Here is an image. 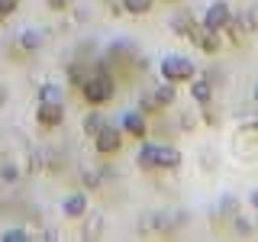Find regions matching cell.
I'll return each mask as SVG.
<instances>
[{
	"mask_svg": "<svg viewBox=\"0 0 258 242\" xmlns=\"http://www.w3.org/2000/svg\"><path fill=\"white\" fill-rule=\"evenodd\" d=\"M248 204H252V207H255V210H258V188H255V191H252V194H248Z\"/></svg>",
	"mask_w": 258,
	"mask_h": 242,
	"instance_id": "484cf974",
	"label": "cell"
},
{
	"mask_svg": "<svg viewBox=\"0 0 258 242\" xmlns=\"http://www.w3.org/2000/svg\"><path fill=\"white\" fill-rule=\"evenodd\" d=\"M61 213L68 216V220H81V216L87 213V194H84V191L68 194V197L61 200Z\"/></svg>",
	"mask_w": 258,
	"mask_h": 242,
	"instance_id": "ba28073f",
	"label": "cell"
},
{
	"mask_svg": "<svg viewBox=\"0 0 258 242\" xmlns=\"http://www.w3.org/2000/svg\"><path fill=\"white\" fill-rule=\"evenodd\" d=\"M152 97L158 100V107L165 110V107H171V103L177 100V84H171V81H165V84H158L155 91H152Z\"/></svg>",
	"mask_w": 258,
	"mask_h": 242,
	"instance_id": "7c38bea8",
	"label": "cell"
},
{
	"mask_svg": "<svg viewBox=\"0 0 258 242\" xmlns=\"http://www.w3.org/2000/svg\"><path fill=\"white\" fill-rule=\"evenodd\" d=\"M84 188H91V191L103 188V171H97V168H87V171H84Z\"/></svg>",
	"mask_w": 258,
	"mask_h": 242,
	"instance_id": "e0dca14e",
	"label": "cell"
},
{
	"mask_svg": "<svg viewBox=\"0 0 258 242\" xmlns=\"http://www.w3.org/2000/svg\"><path fill=\"white\" fill-rule=\"evenodd\" d=\"M158 75L161 81H171V84H181V81H194L197 78V65L184 55H165L158 65Z\"/></svg>",
	"mask_w": 258,
	"mask_h": 242,
	"instance_id": "3957f363",
	"label": "cell"
},
{
	"mask_svg": "<svg viewBox=\"0 0 258 242\" xmlns=\"http://www.w3.org/2000/svg\"><path fill=\"white\" fill-rule=\"evenodd\" d=\"M103 123H107V119H103V113H97V110H94V113H87V116H84V133L94 139V136L103 129Z\"/></svg>",
	"mask_w": 258,
	"mask_h": 242,
	"instance_id": "5bb4252c",
	"label": "cell"
},
{
	"mask_svg": "<svg viewBox=\"0 0 258 242\" xmlns=\"http://www.w3.org/2000/svg\"><path fill=\"white\" fill-rule=\"evenodd\" d=\"M119 145H123V129H116L113 123H103V129L94 136V149L100 155H113V152H119Z\"/></svg>",
	"mask_w": 258,
	"mask_h": 242,
	"instance_id": "5b68a950",
	"label": "cell"
},
{
	"mask_svg": "<svg viewBox=\"0 0 258 242\" xmlns=\"http://www.w3.org/2000/svg\"><path fill=\"white\" fill-rule=\"evenodd\" d=\"M16 4H20V0H0V20H4V16H10L16 10Z\"/></svg>",
	"mask_w": 258,
	"mask_h": 242,
	"instance_id": "cb8c5ba5",
	"label": "cell"
},
{
	"mask_svg": "<svg viewBox=\"0 0 258 242\" xmlns=\"http://www.w3.org/2000/svg\"><path fill=\"white\" fill-rule=\"evenodd\" d=\"M39 100H61V87L58 84H42V91H39Z\"/></svg>",
	"mask_w": 258,
	"mask_h": 242,
	"instance_id": "d6986e66",
	"label": "cell"
},
{
	"mask_svg": "<svg viewBox=\"0 0 258 242\" xmlns=\"http://www.w3.org/2000/svg\"><path fill=\"white\" fill-rule=\"evenodd\" d=\"M0 239H4V242H26L29 232L26 229H7V232H0Z\"/></svg>",
	"mask_w": 258,
	"mask_h": 242,
	"instance_id": "7402d4cb",
	"label": "cell"
},
{
	"mask_svg": "<svg viewBox=\"0 0 258 242\" xmlns=\"http://www.w3.org/2000/svg\"><path fill=\"white\" fill-rule=\"evenodd\" d=\"M0 177H4L7 184H13V181H20V168L13 165V161H4L0 165Z\"/></svg>",
	"mask_w": 258,
	"mask_h": 242,
	"instance_id": "ac0fdd59",
	"label": "cell"
},
{
	"mask_svg": "<svg viewBox=\"0 0 258 242\" xmlns=\"http://www.w3.org/2000/svg\"><path fill=\"white\" fill-rule=\"evenodd\" d=\"M136 161L145 171H174V168L184 165V155H181V149L165 145V142H142Z\"/></svg>",
	"mask_w": 258,
	"mask_h": 242,
	"instance_id": "6da1fadb",
	"label": "cell"
},
{
	"mask_svg": "<svg viewBox=\"0 0 258 242\" xmlns=\"http://www.w3.org/2000/svg\"><path fill=\"white\" fill-rule=\"evenodd\" d=\"M152 7H155V0H123V10L129 16H145Z\"/></svg>",
	"mask_w": 258,
	"mask_h": 242,
	"instance_id": "4fadbf2b",
	"label": "cell"
},
{
	"mask_svg": "<svg viewBox=\"0 0 258 242\" xmlns=\"http://www.w3.org/2000/svg\"><path fill=\"white\" fill-rule=\"evenodd\" d=\"M194 23H197V20H194V16H190V13H177V16H174V20H171V29H174V32H181V36H187V32H190V26H194Z\"/></svg>",
	"mask_w": 258,
	"mask_h": 242,
	"instance_id": "9a60e30c",
	"label": "cell"
},
{
	"mask_svg": "<svg viewBox=\"0 0 258 242\" xmlns=\"http://www.w3.org/2000/svg\"><path fill=\"white\" fill-rule=\"evenodd\" d=\"M36 119L42 129H55L64 123V103L61 100H39V110H36Z\"/></svg>",
	"mask_w": 258,
	"mask_h": 242,
	"instance_id": "8992f818",
	"label": "cell"
},
{
	"mask_svg": "<svg viewBox=\"0 0 258 242\" xmlns=\"http://www.w3.org/2000/svg\"><path fill=\"white\" fill-rule=\"evenodd\" d=\"M236 20L242 23V29H245V32H255L258 29V7H248V10L242 13V16H236Z\"/></svg>",
	"mask_w": 258,
	"mask_h": 242,
	"instance_id": "2e32d148",
	"label": "cell"
},
{
	"mask_svg": "<svg viewBox=\"0 0 258 242\" xmlns=\"http://www.w3.org/2000/svg\"><path fill=\"white\" fill-rule=\"evenodd\" d=\"M255 100H258V84H255Z\"/></svg>",
	"mask_w": 258,
	"mask_h": 242,
	"instance_id": "4316f807",
	"label": "cell"
},
{
	"mask_svg": "<svg viewBox=\"0 0 258 242\" xmlns=\"http://www.w3.org/2000/svg\"><path fill=\"white\" fill-rule=\"evenodd\" d=\"M48 7H52V10H64V7H68V0H45Z\"/></svg>",
	"mask_w": 258,
	"mask_h": 242,
	"instance_id": "d4e9b609",
	"label": "cell"
},
{
	"mask_svg": "<svg viewBox=\"0 0 258 242\" xmlns=\"http://www.w3.org/2000/svg\"><path fill=\"white\" fill-rule=\"evenodd\" d=\"M190 97L197 107H210L213 103V84H210L207 78H194L190 81Z\"/></svg>",
	"mask_w": 258,
	"mask_h": 242,
	"instance_id": "30bf717a",
	"label": "cell"
},
{
	"mask_svg": "<svg viewBox=\"0 0 258 242\" xmlns=\"http://www.w3.org/2000/svg\"><path fill=\"white\" fill-rule=\"evenodd\" d=\"M200 23H204L207 29H226L232 23V7L226 4V0H213V4L204 10V16H200Z\"/></svg>",
	"mask_w": 258,
	"mask_h": 242,
	"instance_id": "277c9868",
	"label": "cell"
},
{
	"mask_svg": "<svg viewBox=\"0 0 258 242\" xmlns=\"http://www.w3.org/2000/svg\"><path fill=\"white\" fill-rule=\"evenodd\" d=\"M39 45H42V32H36V29L16 32V48H20V52H36Z\"/></svg>",
	"mask_w": 258,
	"mask_h": 242,
	"instance_id": "8fae6325",
	"label": "cell"
},
{
	"mask_svg": "<svg viewBox=\"0 0 258 242\" xmlns=\"http://www.w3.org/2000/svg\"><path fill=\"white\" fill-rule=\"evenodd\" d=\"M119 129H123V133H129L133 139H145V133H149V116H145L142 110H126Z\"/></svg>",
	"mask_w": 258,
	"mask_h": 242,
	"instance_id": "52a82bcc",
	"label": "cell"
},
{
	"mask_svg": "<svg viewBox=\"0 0 258 242\" xmlns=\"http://www.w3.org/2000/svg\"><path fill=\"white\" fill-rule=\"evenodd\" d=\"M200 48V52H207V55H216L223 48V39H220V29H207V26H200V36H197V42H194Z\"/></svg>",
	"mask_w": 258,
	"mask_h": 242,
	"instance_id": "9c48e42d",
	"label": "cell"
},
{
	"mask_svg": "<svg viewBox=\"0 0 258 242\" xmlns=\"http://www.w3.org/2000/svg\"><path fill=\"white\" fill-rule=\"evenodd\" d=\"M81 97H84L91 107H107V103L116 97V81L107 68H97L94 75L84 78V84H81Z\"/></svg>",
	"mask_w": 258,
	"mask_h": 242,
	"instance_id": "7a4b0ae2",
	"label": "cell"
},
{
	"mask_svg": "<svg viewBox=\"0 0 258 242\" xmlns=\"http://www.w3.org/2000/svg\"><path fill=\"white\" fill-rule=\"evenodd\" d=\"M236 229L242 236H252V220H248V216H236Z\"/></svg>",
	"mask_w": 258,
	"mask_h": 242,
	"instance_id": "603a6c76",
	"label": "cell"
},
{
	"mask_svg": "<svg viewBox=\"0 0 258 242\" xmlns=\"http://www.w3.org/2000/svg\"><path fill=\"white\" fill-rule=\"evenodd\" d=\"M84 78H87V75H84V65H81V62H75V65L68 68V81L81 87V84H84Z\"/></svg>",
	"mask_w": 258,
	"mask_h": 242,
	"instance_id": "ffe728a7",
	"label": "cell"
},
{
	"mask_svg": "<svg viewBox=\"0 0 258 242\" xmlns=\"http://www.w3.org/2000/svg\"><path fill=\"white\" fill-rule=\"evenodd\" d=\"M139 110L145 113V116H152V113H158L161 107H158V100H155L152 94H145V97H142V103H139Z\"/></svg>",
	"mask_w": 258,
	"mask_h": 242,
	"instance_id": "44dd1931",
	"label": "cell"
}]
</instances>
